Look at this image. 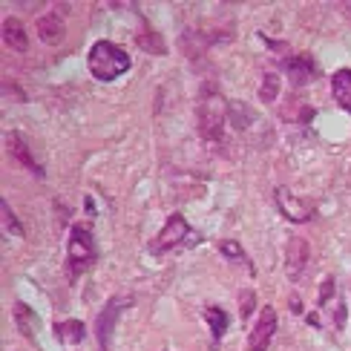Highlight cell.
<instances>
[{
  "label": "cell",
  "mask_w": 351,
  "mask_h": 351,
  "mask_svg": "<svg viewBox=\"0 0 351 351\" xmlns=\"http://www.w3.org/2000/svg\"><path fill=\"white\" fill-rule=\"evenodd\" d=\"M86 66H90L93 78L107 84V81L121 78L124 72L130 69V55L121 47L110 43V40H98L95 47L90 49V55H86Z\"/></svg>",
  "instance_id": "1"
},
{
  "label": "cell",
  "mask_w": 351,
  "mask_h": 351,
  "mask_svg": "<svg viewBox=\"0 0 351 351\" xmlns=\"http://www.w3.org/2000/svg\"><path fill=\"white\" fill-rule=\"evenodd\" d=\"M228 119V104L222 101V95H219L213 86H204V93L199 98V133L208 138V141H219L222 138V124Z\"/></svg>",
  "instance_id": "2"
},
{
  "label": "cell",
  "mask_w": 351,
  "mask_h": 351,
  "mask_svg": "<svg viewBox=\"0 0 351 351\" xmlns=\"http://www.w3.org/2000/svg\"><path fill=\"white\" fill-rule=\"evenodd\" d=\"M95 262V237L86 225H75L69 233V265L75 271H84Z\"/></svg>",
  "instance_id": "3"
},
{
  "label": "cell",
  "mask_w": 351,
  "mask_h": 351,
  "mask_svg": "<svg viewBox=\"0 0 351 351\" xmlns=\"http://www.w3.org/2000/svg\"><path fill=\"white\" fill-rule=\"evenodd\" d=\"M133 305V297H124V294H115L110 297V302L101 308V317H98V343L101 348H110V340H112V331H115V323L119 317Z\"/></svg>",
  "instance_id": "4"
},
{
  "label": "cell",
  "mask_w": 351,
  "mask_h": 351,
  "mask_svg": "<svg viewBox=\"0 0 351 351\" xmlns=\"http://www.w3.org/2000/svg\"><path fill=\"white\" fill-rule=\"evenodd\" d=\"M308 259H311V245L302 237H291V242L285 247V274L291 282H297L302 276V271L308 268Z\"/></svg>",
  "instance_id": "5"
},
{
  "label": "cell",
  "mask_w": 351,
  "mask_h": 351,
  "mask_svg": "<svg viewBox=\"0 0 351 351\" xmlns=\"http://www.w3.org/2000/svg\"><path fill=\"white\" fill-rule=\"evenodd\" d=\"M276 208H280V213L294 225H302L311 219V204L297 199L288 187H276Z\"/></svg>",
  "instance_id": "6"
},
{
  "label": "cell",
  "mask_w": 351,
  "mask_h": 351,
  "mask_svg": "<svg viewBox=\"0 0 351 351\" xmlns=\"http://www.w3.org/2000/svg\"><path fill=\"white\" fill-rule=\"evenodd\" d=\"M187 219L182 216V213H173L167 222H165V228H162V233L156 237V242H153V254H165L167 247H176L184 237H187Z\"/></svg>",
  "instance_id": "7"
},
{
  "label": "cell",
  "mask_w": 351,
  "mask_h": 351,
  "mask_svg": "<svg viewBox=\"0 0 351 351\" xmlns=\"http://www.w3.org/2000/svg\"><path fill=\"white\" fill-rule=\"evenodd\" d=\"M274 331H276V311L271 308V305H265V308H262V314H259V323H256L254 331H251L247 348H251V351H265V348L271 346Z\"/></svg>",
  "instance_id": "8"
},
{
  "label": "cell",
  "mask_w": 351,
  "mask_h": 351,
  "mask_svg": "<svg viewBox=\"0 0 351 351\" xmlns=\"http://www.w3.org/2000/svg\"><path fill=\"white\" fill-rule=\"evenodd\" d=\"M66 35V26H64V18L58 12H47L38 18V38L43 43H49V47H55V43H61Z\"/></svg>",
  "instance_id": "9"
},
{
  "label": "cell",
  "mask_w": 351,
  "mask_h": 351,
  "mask_svg": "<svg viewBox=\"0 0 351 351\" xmlns=\"http://www.w3.org/2000/svg\"><path fill=\"white\" fill-rule=\"evenodd\" d=\"M285 75L294 86H305L317 78V66L308 61V58H291L285 64Z\"/></svg>",
  "instance_id": "10"
},
{
  "label": "cell",
  "mask_w": 351,
  "mask_h": 351,
  "mask_svg": "<svg viewBox=\"0 0 351 351\" xmlns=\"http://www.w3.org/2000/svg\"><path fill=\"white\" fill-rule=\"evenodd\" d=\"M6 150H9V156H12V158H18V162H21L23 167H29V170H35L38 176H43V170L38 167L35 156H32V150L26 147V141H23V136H21V133H9V136H6Z\"/></svg>",
  "instance_id": "11"
},
{
  "label": "cell",
  "mask_w": 351,
  "mask_h": 351,
  "mask_svg": "<svg viewBox=\"0 0 351 351\" xmlns=\"http://www.w3.org/2000/svg\"><path fill=\"white\" fill-rule=\"evenodd\" d=\"M3 43L14 52H26L29 47V38H26V29L18 18H6L3 21Z\"/></svg>",
  "instance_id": "12"
},
{
  "label": "cell",
  "mask_w": 351,
  "mask_h": 351,
  "mask_svg": "<svg viewBox=\"0 0 351 351\" xmlns=\"http://www.w3.org/2000/svg\"><path fill=\"white\" fill-rule=\"evenodd\" d=\"M331 90H334V98H337V104H340L346 112H351V69L334 72Z\"/></svg>",
  "instance_id": "13"
},
{
  "label": "cell",
  "mask_w": 351,
  "mask_h": 351,
  "mask_svg": "<svg viewBox=\"0 0 351 351\" xmlns=\"http://www.w3.org/2000/svg\"><path fill=\"white\" fill-rule=\"evenodd\" d=\"M14 326L21 328L23 337H38V328H40L38 314L29 308V305H23V302L14 305Z\"/></svg>",
  "instance_id": "14"
},
{
  "label": "cell",
  "mask_w": 351,
  "mask_h": 351,
  "mask_svg": "<svg viewBox=\"0 0 351 351\" xmlns=\"http://www.w3.org/2000/svg\"><path fill=\"white\" fill-rule=\"evenodd\" d=\"M228 119H230L233 130H239V133H242V130H247L254 124L256 115H254V110L247 104H242V101H230V104H228Z\"/></svg>",
  "instance_id": "15"
},
{
  "label": "cell",
  "mask_w": 351,
  "mask_h": 351,
  "mask_svg": "<svg viewBox=\"0 0 351 351\" xmlns=\"http://www.w3.org/2000/svg\"><path fill=\"white\" fill-rule=\"evenodd\" d=\"M136 43H138V49L150 52V55H165V52H167L165 38H162V35H156V32H150V29H147V32H138Z\"/></svg>",
  "instance_id": "16"
},
{
  "label": "cell",
  "mask_w": 351,
  "mask_h": 351,
  "mask_svg": "<svg viewBox=\"0 0 351 351\" xmlns=\"http://www.w3.org/2000/svg\"><path fill=\"white\" fill-rule=\"evenodd\" d=\"M204 317H208V326L213 331V340L219 343V340H222V334L228 331V314L222 308H216V305H210V308L204 311Z\"/></svg>",
  "instance_id": "17"
},
{
  "label": "cell",
  "mask_w": 351,
  "mask_h": 351,
  "mask_svg": "<svg viewBox=\"0 0 351 351\" xmlns=\"http://www.w3.org/2000/svg\"><path fill=\"white\" fill-rule=\"evenodd\" d=\"M55 334L61 337L64 343H78L84 337V326L78 323V319H66V323L55 326Z\"/></svg>",
  "instance_id": "18"
},
{
  "label": "cell",
  "mask_w": 351,
  "mask_h": 351,
  "mask_svg": "<svg viewBox=\"0 0 351 351\" xmlns=\"http://www.w3.org/2000/svg\"><path fill=\"white\" fill-rule=\"evenodd\" d=\"M276 95H280V75H274V72H268V75L262 78L259 98L265 101V104H271V101H276Z\"/></svg>",
  "instance_id": "19"
},
{
  "label": "cell",
  "mask_w": 351,
  "mask_h": 351,
  "mask_svg": "<svg viewBox=\"0 0 351 351\" xmlns=\"http://www.w3.org/2000/svg\"><path fill=\"white\" fill-rule=\"evenodd\" d=\"M0 216H3V225H6V230H12L14 237H23V228H21V222H18V216L12 213V208H9V202H6V199L0 202Z\"/></svg>",
  "instance_id": "20"
},
{
  "label": "cell",
  "mask_w": 351,
  "mask_h": 351,
  "mask_svg": "<svg viewBox=\"0 0 351 351\" xmlns=\"http://www.w3.org/2000/svg\"><path fill=\"white\" fill-rule=\"evenodd\" d=\"M331 294H334V276H326L323 285H319V297H317V302H319V305H326V302L331 300Z\"/></svg>",
  "instance_id": "21"
},
{
  "label": "cell",
  "mask_w": 351,
  "mask_h": 351,
  "mask_svg": "<svg viewBox=\"0 0 351 351\" xmlns=\"http://www.w3.org/2000/svg\"><path fill=\"white\" fill-rule=\"evenodd\" d=\"M222 254H225L228 259H245V254H242V247H239L237 242H222Z\"/></svg>",
  "instance_id": "22"
},
{
  "label": "cell",
  "mask_w": 351,
  "mask_h": 351,
  "mask_svg": "<svg viewBox=\"0 0 351 351\" xmlns=\"http://www.w3.org/2000/svg\"><path fill=\"white\" fill-rule=\"evenodd\" d=\"M254 311V291H245L242 294V317H247Z\"/></svg>",
  "instance_id": "23"
}]
</instances>
